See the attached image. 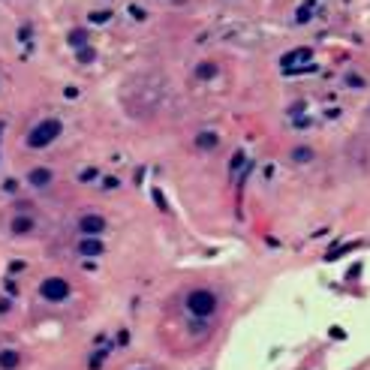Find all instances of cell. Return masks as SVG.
<instances>
[{"label":"cell","mask_w":370,"mask_h":370,"mask_svg":"<svg viewBox=\"0 0 370 370\" xmlns=\"http://www.w3.org/2000/svg\"><path fill=\"white\" fill-rule=\"evenodd\" d=\"M184 310H187V316H193V319H211V316L220 310V298H217L214 289L196 286V289H190V292L184 295Z\"/></svg>","instance_id":"cell-1"},{"label":"cell","mask_w":370,"mask_h":370,"mask_svg":"<svg viewBox=\"0 0 370 370\" xmlns=\"http://www.w3.org/2000/svg\"><path fill=\"white\" fill-rule=\"evenodd\" d=\"M60 120L57 117H45V120H39L30 133H27V145L30 148H48L57 136H60Z\"/></svg>","instance_id":"cell-2"},{"label":"cell","mask_w":370,"mask_h":370,"mask_svg":"<svg viewBox=\"0 0 370 370\" xmlns=\"http://www.w3.org/2000/svg\"><path fill=\"white\" fill-rule=\"evenodd\" d=\"M39 295H42L45 301H63V298L69 295V283H66L63 277H48V280L39 283Z\"/></svg>","instance_id":"cell-3"},{"label":"cell","mask_w":370,"mask_h":370,"mask_svg":"<svg viewBox=\"0 0 370 370\" xmlns=\"http://www.w3.org/2000/svg\"><path fill=\"white\" fill-rule=\"evenodd\" d=\"M78 232H81V235H90V238H99V235L105 232V217H99V214H84V217L78 220Z\"/></svg>","instance_id":"cell-4"},{"label":"cell","mask_w":370,"mask_h":370,"mask_svg":"<svg viewBox=\"0 0 370 370\" xmlns=\"http://www.w3.org/2000/svg\"><path fill=\"white\" fill-rule=\"evenodd\" d=\"M78 253H81V256H87V259H93V256H102V253H105V244H102L99 238L81 235V241H78Z\"/></svg>","instance_id":"cell-5"},{"label":"cell","mask_w":370,"mask_h":370,"mask_svg":"<svg viewBox=\"0 0 370 370\" xmlns=\"http://www.w3.org/2000/svg\"><path fill=\"white\" fill-rule=\"evenodd\" d=\"M51 181H54V175H51L48 169H30V172H27V184H30V187H36V190L51 187Z\"/></svg>","instance_id":"cell-6"},{"label":"cell","mask_w":370,"mask_h":370,"mask_svg":"<svg viewBox=\"0 0 370 370\" xmlns=\"http://www.w3.org/2000/svg\"><path fill=\"white\" fill-rule=\"evenodd\" d=\"M9 229H12V235H30V232L36 229V220L27 217V214H18V217H12Z\"/></svg>","instance_id":"cell-7"},{"label":"cell","mask_w":370,"mask_h":370,"mask_svg":"<svg viewBox=\"0 0 370 370\" xmlns=\"http://www.w3.org/2000/svg\"><path fill=\"white\" fill-rule=\"evenodd\" d=\"M18 361H21V358H18L15 349H3V352H0V367L3 370H15L18 367Z\"/></svg>","instance_id":"cell-8"},{"label":"cell","mask_w":370,"mask_h":370,"mask_svg":"<svg viewBox=\"0 0 370 370\" xmlns=\"http://www.w3.org/2000/svg\"><path fill=\"white\" fill-rule=\"evenodd\" d=\"M217 133H199V139H196V145L199 148H205V151H211V148H217Z\"/></svg>","instance_id":"cell-9"},{"label":"cell","mask_w":370,"mask_h":370,"mask_svg":"<svg viewBox=\"0 0 370 370\" xmlns=\"http://www.w3.org/2000/svg\"><path fill=\"white\" fill-rule=\"evenodd\" d=\"M199 75H214V63H202L199 66Z\"/></svg>","instance_id":"cell-10"},{"label":"cell","mask_w":370,"mask_h":370,"mask_svg":"<svg viewBox=\"0 0 370 370\" xmlns=\"http://www.w3.org/2000/svg\"><path fill=\"white\" fill-rule=\"evenodd\" d=\"M292 157H295V160H310V151H304V148H301V151H295Z\"/></svg>","instance_id":"cell-11"},{"label":"cell","mask_w":370,"mask_h":370,"mask_svg":"<svg viewBox=\"0 0 370 370\" xmlns=\"http://www.w3.org/2000/svg\"><path fill=\"white\" fill-rule=\"evenodd\" d=\"M3 190H6V193H15V190H18V184H15V181H6V184H3Z\"/></svg>","instance_id":"cell-12"},{"label":"cell","mask_w":370,"mask_h":370,"mask_svg":"<svg viewBox=\"0 0 370 370\" xmlns=\"http://www.w3.org/2000/svg\"><path fill=\"white\" fill-rule=\"evenodd\" d=\"M9 307H12V304H9V301H0V313H6V310H9Z\"/></svg>","instance_id":"cell-13"}]
</instances>
